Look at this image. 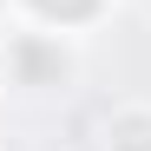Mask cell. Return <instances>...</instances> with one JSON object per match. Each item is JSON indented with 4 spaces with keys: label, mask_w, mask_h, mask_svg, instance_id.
Returning a JSON list of instances; mask_svg holds the SVG:
<instances>
[{
    "label": "cell",
    "mask_w": 151,
    "mask_h": 151,
    "mask_svg": "<svg viewBox=\"0 0 151 151\" xmlns=\"http://www.w3.org/2000/svg\"><path fill=\"white\" fill-rule=\"evenodd\" d=\"M7 13H13V20H33V27H53V33L92 40V33L118 13V0H7Z\"/></svg>",
    "instance_id": "obj_2"
},
{
    "label": "cell",
    "mask_w": 151,
    "mask_h": 151,
    "mask_svg": "<svg viewBox=\"0 0 151 151\" xmlns=\"http://www.w3.org/2000/svg\"><path fill=\"white\" fill-rule=\"evenodd\" d=\"M99 151H151V99H118L99 118Z\"/></svg>",
    "instance_id": "obj_3"
},
{
    "label": "cell",
    "mask_w": 151,
    "mask_h": 151,
    "mask_svg": "<svg viewBox=\"0 0 151 151\" xmlns=\"http://www.w3.org/2000/svg\"><path fill=\"white\" fill-rule=\"evenodd\" d=\"M7 27H13V13H7V0H0V33H7Z\"/></svg>",
    "instance_id": "obj_4"
},
{
    "label": "cell",
    "mask_w": 151,
    "mask_h": 151,
    "mask_svg": "<svg viewBox=\"0 0 151 151\" xmlns=\"http://www.w3.org/2000/svg\"><path fill=\"white\" fill-rule=\"evenodd\" d=\"M86 72V40L79 33H53L33 20H13L0 33V92L13 99H66Z\"/></svg>",
    "instance_id": "obj_1"
}]
</instances>
